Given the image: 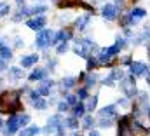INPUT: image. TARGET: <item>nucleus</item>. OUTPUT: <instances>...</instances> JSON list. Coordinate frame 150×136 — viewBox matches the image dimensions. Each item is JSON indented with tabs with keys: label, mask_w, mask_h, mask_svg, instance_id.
I'll use <instances>...</instances> for the list:
<instances>
[{
	"label": "nucleus",
	"mask_w": 150,
	"mask_h": 136,
	"mask_svg": "<svg viewBox=\"0 0 150 136\" xmlns=\"http://www.w3.org/2000/svg\"><path fill=\"white\" fill-rule=\"evenodd\" d=\"M54 38H56V33L52 30H40L37 33V38H35V47L44 49V47H47L51 44H56Z\"/></svg>",
	"instance_id": "nucleus-1"
},
{
	"label": "nucleus",
	"mask_w": 150,
	"mask_h": 136,
	"mask_svg": "<svg viewBox=\"0 0 150 136\" xmlns=\"http://www.w3.org/2000/svg\"><path fill=\"white\" fill-rule=\"evenodd\" d=\"M21 129V126H19V120H18V115H11L9 117V120H7V124H5V129H4V136H14L18 131Z\"/></svg>",
	"instance_id": "nucleus-2"
},
{
	"label": "nucleus",
	"mask_w": 150,
	"mask_h": 136,
	"mask_svg": "<svg viewBox=\"0 0 150 136\" xmlns=\"http://www.w3.org/2000/svg\"><path fill=\"white\" fill-rule=\"evenodd\" d=\"M61 124H63L61 115H59V113H56V115H52V117L47 120V126L44 127V131H42V133H44V135H51V133H54Z\"/></svg>",
	"instance_id": "nucleus-3"
},
{
	"label": "nucleus",
	"mask_w": 150,
	"mask_h": 136,
	"mask_svg": "<svg viewBox=\"0 0 150 136\" xmlns=\"http://www.w3.org/2000/svg\"><path fill=\"white\" fill-rule=\"evenodd\" d=\"M120 87H122V91L126 93V96H129V98L136 94V84H134V79H133V77L122 79V82H120Z\"/></svg>",
	"instance_id": "nucleus-4"
},
{
	"label": "nucleus",
	"mask_w": 150,
	"mask_h": 136,
	"mask_svg": "<svg viewBox=\"0 0 150 136\" xmlns=\"http://www.w3.org/2000/svg\"><path fill=\"white\" fill-rule=\"evenodd\" d=\"M45 23H47V19H45L44 16H35V18H30V19L26 21V26H28L30 30L40 32V30L45 26Z\"/></svg>",
	"instance_id": "nucleus-5"
},
{
	"label": "nucleus",
	"mask_w": 150,
	"mask_h": 136,
	"mask_svg": "<svg viewBox=\"0 0 150 136\" xmlns=\"http://www.w3.org/2000/svg\"><path fill=\"white\" fill-rule=\"evenodd\" d=\"M101 12H103V18H105V19L112 21V19H115V18H117V12H119V11H117V7H115L113 4H105Z\"/></svg>",
	"instance_id": "nucleus-6"
},
{
	"label": "nucleus",
	"mask_w": 150,
	"mask_h": 136,
	"mask_svg": "<svg viewBox=\"0 0 150 136\" xmlns=\"http://www.w3.org/2000/svg\"><path fill=\"white\" fill-rule=\"evenodd\" d=\"M19 63H21V68L33 67V65H37L38 63V54H28V56H23Z\"/></svg>",
	"instance_id": "nucleus-7"
},
{
	"label": "nucleus",
	"mask_w": 150,
	"mask_h": 136,
	"mask_svg": "<svg viewBox=\"0 0 150 136\" xmlns=\"http://www.w3.org/2000/svg\"><path fill=\"white\" fill-rule=\"evenodd\" d=\"M7 75H9V80L11 82H16V80H21L23 79V68H19V67H11V68H7Z\"/></svg>",
	"instance_id": "nucleus-8"
},
{
	"label": "nucleus",
	"mask_w": 150,
	"mask_h": 136,
	"mask_svg": "<svg viewBox=\"0 0 150 136\" xmlns=\"http://www.w3.org/2000/svg\"><path fill=\"white\" fill-rule=\"evenodd\" d=\"M44 79H47V70H45V68H35V70L28 75V80H32V82H35V80H44Z\"/></svg>",
	"instance_id": "nucleus-9"
},
{
	"label": "nucleus",
	"mask_w": 150,
	"mask_h": 136,
	"mask_svg": "<svg viewBox=\"0 0 150 136\" xmlns=\"http://www.w3.org/2000/svg\"><path fill=\"white\" fill-rule=\"evenodd\" d=\"M51 89H52V80L44 79V80H42V84L37 87V93L40 94V96H47V94L51 93Z\"/></svg>",
	"instance_id": "nucleus-10"
},
{
	"label": "nucleus",
	"mask_w": 150,
	"mask_h": 136,
	"mask_svg": "<svg viewBox=\"0 0 150 136\" xmlns=\"http://www.w3.org/2000/svg\"><path fill=\"white\" fill-rule=\"evenodd\" d=\"M131 72L134 75H143V73H147V65L145 63H140V61L131 63Z\"/></svg>",
	"instance_id": "nucleus-11"
},
{
	"label": "nucleus",
	"mask_w": 150,
	"mask_h": 136,
	"mask_svg": "<svg viewBox=\"0 0 150 136\" xmlns=\"http://www.w3.org/2000/svg\"><path fill=\"white\" fill-rule=\"evenodd\" d=\"M40 133V127L38 126H28L25 129L19 131V136H37Z\"/></svg>",
	"instance_id": "nucleus-12"
},
{
	"label": "nucleus",
	"mask_w": 150,
	"mask_h": 136,
	"mask_svg": "<svg viewBox=\"0 0 150 136\" xmlns=\"http://www.w3.org/2000/svg\"><path fill=\"white\" fill-rule=\"evenodd\" d=\"M113 115H117L115 105H108V106H105V108L100 110V117H113Z\"/></svg>",
	"instance_id": "nucleus-13"
},
{
	"label": "nucleus",
	"mask_w": 150,
	"mask_h": 136,
	"mask_svg": "<svg viewBox=\"0 0 150 136\" xmlns=\"http://www.w3.org/2000/svg\"><path fill=\"white\" fill-rule=\"evenodd\" d=\"M0 59H4V61L12 59V51H11V47H7V45H0Z\"/></svg>",
	"instance_id": "nucleus-14"
},
{
	"label": "nucleus",
	"mask_w": 150,
	"mask_h": 136,
	"mask_svg": "<svg viewBox=\"0 0 150 136\" xmlns=\"http://www.w3.org/2000/svg\"><path fill=\"white\" fill-rule=\"evenodd\" d=\"M89 19H91V16H89V14H84V16H79V18H77V23H75V25H77V28H79V30H84V28L87 26V23H89Z\"/></svg>",
	"instance_id": "nucleus-15"
},
{
	"label": "nucleus",
	"mask_w": 150,
	"mask_h": 136,
	"mask_svg": "<svg viewBox=\"0 0 150 136\" xmlns=\"http://www.w3.org/2000/svg\"><path fill=\"white\" fill-rule=\"evenodd\" d=\"M44 12H47V5H35V7H30V16L33 14V16H40V14H44Z\"/></svg>",
	"instance_id": "nucleus-16"
},
{
	"label": "nucleus",
	"mask_w": 150,
	"mask_h": 136,
	"mask_svg": "<svg viewBox=\"0 0 150 136\" xmlns=\"http://www.w3.org/2000/svg\"><path fill=\"white\" fill-rule=\"evenodd\" d=\"M63 126H65V127H70V129H79V122H77L75 117L65 119V120H63Z\"/></svg>",
	"instance_id": "nucleus-17"
},
{
	"label": "nucleus",
	"mask_w": 150,
	"mask_h": 136,
	"mask_svg": "<svg viewBox=\"0 0 150 136\" xmlns=\"http://www.w3.org/2000/svg\"><path fill=\"white\" fill-rule=\"evenodd\" d=\"M75 84H77V79H75V77H65V79L61 80V86H63L65 89H70V87H74Z\"/></svg>",
	"instance_id": "nucleus-18"
},
{
	"label": "nucleus",
	"mask_w": 150,
	"mask_h": 136,
	"mask_svg": "<svg viewBox=\"0 0 150 136\" xmlns=\"http://www.w3.org/2000/svg\"><path fill=\"white\" fill-rule=\"evenodd\" d=\"M84 112H86V106H84L82 103H79V105H75V108H74V117H75V119H79V117H82V115H84Z\"/></svg>",
	"instance_id": "nucleus-19"
},
{
	"label": "nucleus",
	"mask_w": 150,
	"mask_h": 136,
	"mask_svg": "<svg viewBox=\"0 0 150 136\" xmlns=\"http://www.w3.org/2000/svg\"><path fill=\"white\" fill-rule=\"evenodd\" d=\"M131 16H133V18H136V19H138V18H145V16H147V11H145V9H142V7H136V9H133V11H131Z\"/></svg>",
	"instance_id": "nucleus-20"
},
{
	"label": "nucleus",
	"mask_w": 150,
	"mask_h": 136,
	"mask_svg": "<svg viewBox=\"0 0 150 136\" xmlns=\"http://www.w3.org/2000/svg\"><path fill=\"white\" fill-rule=\"evenodd\" d=\"M32 105H33V108H37V110H45L49 103L45 101V100H42V98H38L37 101H33Z\"/></svg>",
	"instance_id": "nucleus-21"
},
{
	"label": "nucleus",
	"mask_w": 150,
	"mask_h": 136,
	"mask_svg": "<svg viewBox=\"0 0 150 136\" xmlns=\"http://www.w3.org/2000/svg\"><path fill=\"white\" fill-rule=\"evenodd\" d=\"M96 105H98V96H93V98L89 100V103L86 105V110H89V112H93V110L96 108Z\"/></svg>",
	"instance_id": "nucleus-22"
},
{
	"label": "nucleus",
	"mask_w": 150,
	"mask_h": 136,
	"mask_svg": "<svg viewBox=\"0 0 150 136\" xmlns=\"http://www.w3.org/2000/svg\"><path fill=\"white\" fill-rule=\"evenodd\" d=\"M82 126H84V129H89V127H93V126H94V119H93L91 115L84 117V122H82Z\"/></svg>",
	"instance_id": "nucleus-23"
},
{
	"label": "nucleus",
	"mask_w": 150,
	"mask_h": 136,
	"mask_svg": "<svg viewBox=\"0 0 150 136\" xmlns=\"http://www.w3.org/2000/svg\"><path fill=\"white\" fill-rule=\"evenodd\" d=\"M18 120H19V126L23 127V126H26V124L30 122V115H28V113H23V115H18Z\"/></svg>",
	"instance_id": "nucleus-24"
},
{
	"label": "nucleus",
	"mask_w": 150,
	"mask_h": 136,
	"mask_svg": "<svg viewBox=\"0 0 150 136\" xmlns=\"http://www.w3.org/2000/svg\"><path fill=\"white\" fill-rule=\"evenodd\" d=\"M112 124H113L112 117H101V120H100V126L101 127H110Z\"/></svg>",
	"instance_id": "nucleus-25"
},
{
	"label": "nucleus",
	"mask_w": 150,
	"mask_h": 136,
	"mask_svg": "<svg viewBox=\"0 0 150 136\" xmlns=\"http://www.w3.org/2000/svg\"><path fill=\"white\" fill-rule=\"evenodd\" d=\"M108 77H110L112 80H119V79L122 80V70H112V73H110Z\"/></svg>",
	"instance_id": "nucleus-26"
},
{
	"label": "nucleus",
	"mask_w": 150,
	"mask_h": 136,
	"mask_svg": "<svg viewBox=\"0 0 150 136\" xmlns=\"http://www.w3.org/2000/svg\"><path fill=\"white\" fill-rule=\"evenodd\" d=\"M67 51H68V44H67V42H61V44L58 45V49H56L58 54H65Z\"/></svg>",
	"instance_id": "nucleus-27"
},
{
	"label": "nucleus",
	"mask_w": 150,
	"mask_h": 136,
	"mask_svg": "<svg viewBox=\"0 0 150 136\" xmlns=\"http://www.w3.org/2000/svg\"><path fill=\"white\" fill-rule=\"evenodd\" d=\"M9 11H11V7H9L7 4H4V5L0 7V18H4V16H7V14H9Z\"/></svg>",
	"instance_id": "nucleus-28"
},
{
	"label": "nucleus",
	"mask_w": 150,
	"mask_h": 136,
	"mask_svg": "<svg viewBox=\"0 0 150 136\" xmlns=\"http://www.w3.org/2000/svg\"><path fill=\"white\" fill-rule=\"evenodd\" d=\"M77 100H79V98L74 96V94H68V96H67V103H68V105H72V106L77 105Z\"/></svg>",
	"instance_id": "nucleus-29"
},
{
	"label": "nucleus",
	"mask_w": 150,
	"mask_h": 136,
	"mask_svg": "<svg viewBox=\"0 0 150 136\" xmlns=\"http://www.w3.org/2000/svg\"><path fill=\"white\" fill-rule=\"evenodd\" d=\"M68 106H70V105H68L67 101H59V103H58V110H59V112H67V110H68Z\"/></svg>",
	"instance_id": "nucleus-30"
},
{
	"label": "nucleus",
	"mask_w": 150,
	"mask_h": 136,
	"mask_svg": "<svg viewBox=\"0 0 150 136\" xmlns=\"http://www.w3.org/2000/svg\"><path fill=\"white\" fill-rule=\"evenodd\" d=\"M14 47H25V40L21 37H16L14 38Z\"/></svg>",
	"instance_id": "nucleus-31"
},
{
	"label": "nucleus",
	"mask_w": 150,
	"mask_h": 136,
	"mask_svg": "<svg viewBox=\"0 0 150 136\" xmlns=\"http://www.w3.org/2000/svg\"><path fill=\"white\" fill-rule=\"evenodd\" d=\"M94 82H96V75H89V77H87V80H86V86H87V87H91Z\"/></svg>",
	"instance_id": "nucleus-32"
},
{
	"label": "nucleus",
	"mask_w": 150,
	"mask_h": 136,
	"mask_svg": "<svg viewBox=\"0 0 150 136\" xmlns=\"http://www.w3.org/2000/svg\"><path fill=\"white\" fill-rule=\"evenodd\" d=\"M98 67V61L94 59V58H89V61H87V68H94Z\"/></svg>",
	"instance_id": "nucleus-33"
},
{
	"label": "nucleus",
	"mask_w": 150,
	"mask_h": 136,
	"mask_svg": "<svg viewBox=\"0 0 150 136\" xmlns=\"http://www.w3.org/2000/svg\"><path fill=\"white\" fill-rule=\"evenodd\" d=\"M56 65H58V61H56V59H54V58H52V59H49V61H47V68H51V70H54V68H56Z\"/></svg>",
	"instance_id": "nucleus-34"
},
{
	"label": "nucleus",
	"mask_w": 150,
	"mask_h": 136,
	"mask_svg": "<svg viewBox=\"0 0 150 136\" xmlns=\"http://www.w3.org/2000/svg\"><path fill=\"white\" fill-rule=\"evenodd\" d=\"M86 96H87V91H86V89H80V91L77 93V98H80V100H84Z\"/></svg>",
	"instance_id": "nucleus-35"
},
{
	"label": "nucleus",
	"mask_w": 150,
	"mask_h": 136,
	"mask_svg": "<svg viewBox=\"0 0 150 136\" xmlns=\"http://www.w3.org/2000/svg\"><path fill=\"white\" fill-rule=\"evenodd\" d=\"M5 70H7V61L0 59V72H5Z\"/></svg>",
	"instance_id": "nucleus-36"
},
{
	"label": "nucleus",
	"mask_w": 150,
	"mask_h": 136,
	"mask_svg": "<svg viewBox=\"0 0 150 136\" xmlns=\"http://www.w3.org/2000/svg\"><path fill=\"white\" fill-rule=\"evenodd\" d=\"M59 18H61V21H68V19H70V12H63Z\"/></svg>",
	"instance_id": "nucleus-37"
},
{
	"label": "nucleus",
	"mask_w": 150,
	"mask_h": 136,
	"mask_svg": "<svg viewBox=\"0 0 150 136\" xmlns=\"http://www.w3.org/2000/svg\"><path fill=\"white\" fill-rule=\"evenodd\" d=\"M89 136H100V135H98L96 131H91V133H89Z\"/></svg>",
	"instance_id": "nucleus-38"
},
{
	"label": "nucleus",
	"mask_w": 150,
	"mask_h": 136,
	"mask_svg": "<svg viewBox=\"0 0 150 136\" xmlns=\"http://www.w3.org/2000/svg\"><path fill=\"white\" fill-rule=\"evenodd\" d=\"M16 2H18V4H23V2H25V0H16Z\"/></svg>",
	"instance_id": "nucleus-39"
},
{
	"label": "nucleus",
	"mask_w": 150,
	"mask_h": 136,
	"mask_svg": "<svg viewBox=\"0 0 150 136\" xmlns=\"http://www.w3.org/2000/svg\"><path fill=\"white\" fill-rule=\"evenodd\" d=\"M147 82H149V84H150V73H149V77H147Z\"/></svg>",
	"instance_id": "nucleus-40"
},
{
	"label": "nucleus",
	"mask_w": 150,
	"mask_h": 136,
	"mask_svg": "<svg viewBox=\"0 0 150 136\" xmlns=\"http://www.w3.org/2000/svg\"><path fill=\"white\" fill-rule=\"evenodd\" d=\"M2 126H4V122H2V119H0V127H2Z\"/></svg>",
	"instance_id": "nucleus-41"
},
{
	"label": "nucleus",
	"mask_w": 150,
	"mask_h": 136,
	"mask_svg": "<svg viewBox=\"0 0 150 136\" xmlns=\"http://www.w3.org/2000/svg\"><path fill=\"white\" fill-rule=\"evenodd\" d=\"M147 113H149V117H150V108H149V110H147Z\"/></svg>",
	"instance_id": "nucleus-42"
},
{
	"label": "nucleus",
	"mask_w": 150,
	"mask_h": 136,
	"mask_svg": "<svg viewBox=\"0 0 150 136\" xmlns=\"http://www.w3.org/2000/svg\"><path fill=\"white\" fill-rule=\"evenodd\" d=\"M149 56H150V45H149Z\"/></svg>",
	"instance_id": "nucleus-43"
},
{
	"label": "nucleus",
	"mask_w": 150,
	"mask_h": 136,
	"mask_svg": "<svg viewBox=\"0 0 150 136\" xmlns=\"http://www.w3.org/2000/svg\"><path fill=\"white\" fill-rule=\"evenodd\" d=\"M0 86H2V79H0Z\"/></svg>",
	"instance_id": "nucleus-44"
},
{
	"label": "nucleus",
	"mask_w": 150,
	"mask_h": 136,
	"mask_svg": "<svg viewBox=\"0 0 150 136\" xmlns=\"http://www.w3.org/2000/svg\"><path fill=\"white\" fill-rule=\"evenodd\" d=\"M52 2H58V0H52Z\"/></svg>",
	"instance_id": "nucleus-45"
},
{
	"label": "nucleus",
	"mask_w": 150,
	"mask_h": 136,
	"mask_svg": "<svg viewBox=\"0 0 150 136\" xmlns=\"http://www.w3.org/2000/svg\"><path fill=\"white\" fill-rule=\"evenodd\" d=\"M2 5H4V4H0V7H2Z\"/></svg>",
	"instance_id": "nucleus-46"
}]
</instances>
